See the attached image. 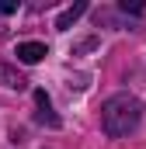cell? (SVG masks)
<instances>
[{"label":"cell","instance_id":"cell-3","mask_svg":"<svg viewBox=\"0 0 146 149\" xmlns=\"http://www.w3.org/2000/svg\"><path fill=\"white\" fill-rule=\"evenodd\" d=\"M45 56H49V49H45L42 42H21V45H18V59H21L25 66H35Z\"/></svg>","mask_w":146,"mask_h":149},{"label":"cell","instance_id":"cell-1","mask_svg":"<svg viewBox=\"0 0 146 149\" xmlns=\"http://www.w3.org/2000/svg\"><path fill=\"white\" fill-rule=\"evenodd\" d=\"M139 121H143V104L132 94H115V97L105 101V108H101V128H105L108 139L132 135L139 128Z\"/></svg>","mask_w":146,"mask_h":149},{"label":"cell","instance_id":"cell-5","mask_svg":"<svg viewBox=\"0 0 146 149\" xmlns=\"http://www.w3.org/2000/svg\"><path fill=\"white\" fill-rule=\"evenodd\" d=\"M84 10H87V3H84V0H80V3H73V7H66V10L56 17V28H59V31H70V24H77V17H80Z\"/></svg>","mask_w":146,"mask_h":149},{"label":"cell","instance_id":"cell-2","mask_svg":"<svg viewBox=\"0 0 146 149\" xmlns=\"http://www.w3.org/2000/svg\"><path fill=\"white\" fill-rule=\"evenodd\" d=\"M35 118L42 121V125H49V128H59V118L52 114V101H49V94L45 90H35Z\"/></svg>","mask_w":146,"mask_h":149},{"label":"cell","instance_id":"cell-7","mask_svg":"<svg viewBox=\"0 0 146 149\" xmlns=\"http://www.w3.org/2000/svg\"><path fill=\"white\" fill-rule=\"evenodd\" d=\"M14 10H18L14 0H0V14H14Z\"/></svg>","mask_w":146,"mask_h":149},{"label":"cell","instance_id":"cell-6","mask_svg":"<svg viewBox=\"0 0 146 149\" xmlns=\"http://www.w3.org/2000/svg\"><path fill=\"white\" fill-rule=\"evenodd\" d=\"M122 10H125V14H143V3H139V0H132V3L122 0Z\"/></svg>","mask_w":146,"mask_h":149},{"label":"cell","instance_id":"cell-4","mask_svg":"<svg viewBox=\"0 0 146 149\" xmlns=\"http://www.w3.org/2000/svg\"><path fill=\"white\" fill-rule=\"evenodd\" d=\"M0 87H11V90H25L28 87V80L18 73L14 66H7V63H0Z\"/></svg>","mask_w":146,"mask_h":149}]
</instances>
